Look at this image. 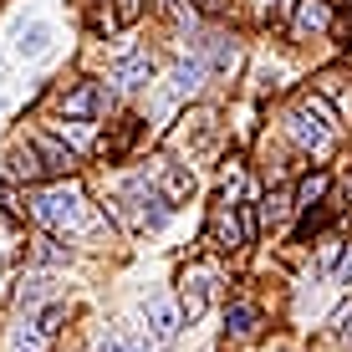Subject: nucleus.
Returning a JSON list of instances; mask_svg holds the SVG:
<instances>
[{"mask_svg":"<svg viewBox=\"0 0 352 352\" xmlns=\"http://www.w3.org/2000/svg\"><path fill=\"white\" fill-rule=\"evenodd\" d=\"M286 138L296 143L307 159H327V153L337 148V138H342V107L307 87L286 107Z\"/></svg>","mask_w":352,"mask_h":352,"instance_id":"nucleus-1","label":"nucleus"},{"mask_svg":"<svg viewBox=\"0 0 352 352\" xmlns=\"http://www.w3.org/2000/svg\"><path fill=\"white\" fill-rule=\"evenodd\" d=\"M92 204H97V199L82 194L77 179H56V184L26 189V214H31V225H36V230H56V235H67V240H77L82 230H87Z\"/></svg>","mask_w":352,"mask_h":352,"instance_id":"nucleus-2","label":"nucleus"},{"mask_svg":"<svg viewBox=\"0 0 352 352\" xmlns=\"http://www.w3.org/2000/svg\"><path fill=\"white\" fill-rule=\"evenodd\" d=\"M118 204H123V235H159L179 214V204L159 189L153 174H133L128 184L118 189Z\"/></svg>","mask_w":352,"mask_h":352,"instance_id":"nucleus-3","label":"nucleus"},{"mask_svg":"<svg viewBox=\"0 0 352 352\" xmlns=\"http://www.w3.org/2000/svg\"><path fill=\"white\" fill-rule=\"evenodd\" d=\"M118 92L107 77H97V82H67V92L56 97V107H52V123H97L102 113H118Z\"/></svg>","mask_w":352,"mask_h":352,"instance_id":"nucleus-4","label":"nucleus"},{"mask_svg":"<svg viewBox=\"0 0 352 352\" xmlns=\"http://www.w3.org/2000/svg\"><path fill=\"white\" fill-rule=\"evenodd\" d=\"M138 317H143V332L159 337V342L174 347L179 332H184V307H179V291H148V296L138 301Z\"/></svg>","mask_w":352,"mask_h":352,"instance_id":"nucleus-5","label":"nucleus"},{"mask_svg":"<svg viewBox=\"0 0 352 352\" xmlns=\"http://www.w3.org/2000/svg\"><path fill=\"white\" fill-rule=\"evenodd\" d=\"M26 138L36 143V153H41V168H46V184H56V179H77L82 174V153L72 148L56 128H31Z\"/></svg>","mask_w":352,"mask_h":352,"instance_id":"nucleus-6","label":"nucleus"},{"mask_svg":"<svg viewBox=\"0 0 352 352\" xmlns=\"http://www.w3.org/2000/svg\"><path fill=\"white\" fill-rule=\"evenodd\" d=\"M0 174H10L21 189H41L46 184V168H41V153H36L31 138H10L0 148Z\"/></svg>","mask_w":352,"mask_h":352,"instance_id":"nucleus-7","label":"nucleus"},{"mask_svg":"<svg viewBox=\"0 0 352 352\" xmlns=\"http://www.w3.org/2000/svg\"><path fill=\"white\" fill-rule=\"evenodd\" d=\"M102 77L113 82L118 92H143L153 77H159V62H153V52L133 46V52H123L118 62H107V72H102Z\"/></svg>","mask_w":352,"mask_h":352,"instance_id":"nucleus-8","label":"nucleus"},{"mask_svg":"<svg viewBox=\"0 0 352 352\" xmlns=\"http://www.w3.org/2000/svg\"><path fill=\"white\" fill-rule=\"evenodd\" d=\"M56 296V271H46V265H21L16 271V286H10V307L16 311H31L46 307V301Z\"/></svg>","mask_w":352,"mask_h":352,"instance_id":"nucleus-9","label":"nucleus"},{"mask_svg":"<svg viewBox=\"0 0 352 352\" xmlns=\"http://www.w3.org/2000/svg\"><path fill=\"white\" fill-rule=\"evenodd\" d=\"M214 291H220V276L214 271H204V265H194V271L179 276V307H184V322L194 327L210 311V301H214Z\"/></svg>","mask_w":352,"mask_h":352,"instance_id":"nucleus-10","label":"nucleus"},{"mask_svg":"<svg viewBox=\"0 0 352 352\" xmlns=\"http://www.w3.org/2000/svg\"><path fill=\"white\" fill-rule=\"evenodd\" d=\"M77 261V245H72L67 235H56V230H36L26 235V265H46V271H62V265Z\"/></svg>","mask_w":352,"mask_h":352,"instance_id":"nucleus-11","label":"nucleus"},{"mask_svg":"<svg viewBox=\"0 0 352 352\" xmlns=\"http://www.w3.org/2000/svg\"><path fill=\"white\" fill-rule=\"evenodd\" d=\"M138 138H143V118H138V113H118V118H113V133H102V138L92 143V153H97L102 164H123Z\"/></svg>","mask_w":352,"mask_h":352,"instance_id":"nucleus-12","label":"nucleus"},{"mask_svg":"<svg viewBox=\"0 0 352 352\" xmlns=\"http://www.w3.org/2000/svg\"><path fill=\"white\" fill-rule=\"evenodd\" d=\"M261 327H265V307H261L256 296H230L225 301V347L261 337Z\"/></svg>","mask_w":352,"mask_h":352,"instance_id":"nucleus-13","label":"nucleus"},{"mask_svg":"<svg viewBox=\"0 0 352 352\" xmlns=\"http://www.w3.org/2000/svg\"><path fill=\"white\" fill-rule=\"evenodd\" d=\"M332 21H337V6H332V0H296V6H291V36H296V41L332 31Z\"/></svg>","mask_w":352,"mask_h":352,"instance_id":"nucleus-14","label":"nucleus"},{"mask_svg":"<svg viewBox=\"0 0 352 352\" xmlns=\"http://www.w3.org/2000/svg\"><path fill=\"white\" fill-rule=\"evenodd\" d=\"M332 189H337L332 168H307V174L291 184V204H296V214H307V210H317V204L332 199Z\"/></svg>","mask_w":352,"mask_h":352,"instance_id":"nucleus-15","label":"nucleus"},{"mask_svg":"<svg viewBox=\"0 0 352 352\" xmlns=\"http://www.w3.org/2000/svg\"><path fill=\"white\" fill-rule=\"evenodd\" d=\"M204 82H210V67L199 62V56H179L174 62V72H168V92L179 97V102H189V97H199L204 92Z\"/></svg>","mask_w":352,"mask_h":352,"instance_id":"nucleus-16","label":"nucleus"},{"mask_svg":"<svg viewBox=\"0 0 352 352\" xmlns=\"http://www.w3.org/2000/svg\"><path fill=\"white\" fill-rule=\"evenodd\" d=\"M347 245H352V240H347V235H337V230H327V235H317V240H311V276L332 281V271L342 265Z\"/></svg>","mask_w":352,"mask_h":352,"instance_id":"nucleus-17","label":"nucleus"},{"mask_svg":"<svg viewBox=\"0 0 352 352\" xmlns=\"http://www.w3.org/2000/svg\"><path fill=\"white\" fill-rule=\"evenodd\" d=\"M52 21H41V16H36V21H21V26H16V41H10V52H16V56H26V62H31V56H46V52H52Z\"/></svg>","mask_w":352,"mask_h":352,"instance_id":"nucleus-18","label":"nucleus"},{"mask_svg":"<svg viewBox=\"0 0 352 352\" xmlns=\"http://www.w3.org/2000/svg\"><path fill=\"white\" fill-rule=\"evenodd\" d=\"M210 26H245L250 21V0H189Z\"/></svg>","mask_w":352,"mask_h":352,"instance_id":"nucleus-19","label":"nucleus"},{"mask_svg":"<svg viewBox=\"0 0 352 352\" xmlns=\"http://www.w3.org/2000/svg\"><path fill=\"white\" fill-rule=\"evenodd\" d=\"M286 220H296V204H291L286 184H271L261 194V230H281Z\"/></svg>","mask_w":352,"mask_h":352,"instance_id":"nucleus-20","label":"nucleus"},{"mask_svg":"<svg viewBox=\"0 0 352 352\" xmlns=\"http://www.w3.org/2000/svg\"><path fill=\"white\" fill-rule=\"evenodd\" d=\"M159 189L179 204V210H184V204L194 199V189H199V179H194L189 164H164V168H159Z\"/></svg>","mask_w":352,"mask_h":352,"instance_id":"nucleus-21","label":"nucleus"},{"mask_svg":"<svg viewBox=\"0 0 352 352\" xmlns=\"http://www.w3.org/2000/svg\"><path fill=\"white\" fill-rule=\"evenodd\" d=\"M6 347H10V352H52L56 342L41 332V327H36V317H26V311H21V322L6 332Z\"/></svg>","mask_w":352,"mask_h":352,"instance_id":"nucleus-22","label":"nucleus"},{"mask_svg":"<svg viewBox=\"0 0 352 352\" xmlns=\"http://www.w3.org/2000/svg\"><path fill=\"white\" fill-rule=\"evenodd\" d=\"M311 92H322L327 102L342 107V97L352 92V72H347V67H322L317 77H311Z\"/></svg>","mask_w":352,"mask_h":352,"instance_id":"nucleus-23","label":"nucleus"},{"mask_svg":"<svg viewBox=\"0 0 352 352\" xmlns=\"http://www.w3.org/2000/svg\"><path fill=\"white\" fill-rule=\"evenodd\" d=\"M31 317H36V327H41V332L52 337V342H62V332H67V322H72V307H67L62 296H52L46 307H36Z\"/></svg>","mask_w":352,"mask_h":352,"instance_id":"nucleus-24","label":"nucleus"},{"mask_svg":"<svg viewBox=\"0 0 352 352\" xmlns=\"http://www.w3.org/2000/svg\"><path fill=\"white\" fill-rule=\"evenodd\" d=\"M128 332H133V327H123V322L102 327V332H97V342H92V352H128Z\"/></svg>","mask_w":352,"mask_h":352,"instance_id":"nucleus-25","label":"nucleus"},{"mask_svg":"<svg viewBox=\"0 0 352 352\" xmlns=\"http://www.w3.org/2000/svg\"><path fill=\"white\" fill-rule=\"evenodd\" d=\"M0 210H10V214H21L26 220V199H21V184L10 174H0Z\"/></svg>","mask_w":352,"mask_h":352,"instance_id":"nucleus-26","label":"nucleus"},{"mask_svg":"<svg viewBox=\"0 0 352 352\" xmlns=\"http://www.w3.org/2000/svg\"><path fill=\"white\" fill-rule=\"evenodd\" d=\"M128 352H168V342H159V337H148L143 327H133V332H128Z\"/></svg>","mask_w":352,"mask_h":352,"instance_id":"nucleus-27","label":"nucleus"},{"mask_svg":"<svg viewBox=\"0 0 352 352\" xmlns=\"http://www.w3.org/2000/svg\"><path fill=\"white\" fill-rule=\"evenodd\" d=\"M332 286H342V291H352V245H347V256H342V265L332 271Z\"/></svg>","mask_w":352,"mask_h":352,"instance_id":"nucleus-28","label":"nucleus"},{"mask_svg":"<svg viewBox=\"0 0 352 352\" xmlns=\"http://www.w3.org/2000/svg\"><path fill=\"white\" fill-rule=\"evenodd\" d=\"M52 352H77V347H52Z\"/></svg>","mask_w":352,"mask_h":352,"instance_id":"nucleus-29","label":"nucleus"},{"mask_svg":"<svg viewBox=\"0 0 352 352\" xmlns=\"http://www.w3.org/2000/svg\"><path fill=\"white\" fill-rule=\"evenodd\" d=\"M0 107H6V92H0Z\"/></svg>","mask_w":352,"mask_h":352,"instance_id":"nucleus-30","label":"nucleus"},{"mask_svg":"<svg viewBox=\"0 0 352 352\" xmlns=\"http://www.w3.org/2000/svg\"><path fill=\"white\" fill-rule=\"evenodd\" d=\"M159 6H174V0H159Z\"/></svg>","mask_w":352,"mask_h":352,"instance_id":"nucleus-31","label":"nucleus"},{"mask_svg":"<svg viewBox=\"0 0 352 352\" xmlns=\"http://www.w3.org/2000/svg\"><path fill=\"white\" fill-rule=\"evenodd\" d=\"M82 6H87V0H82Z\"/></svg>","mask_w":352,"mask_h":352,"instance_id":"nucleus-32","label":"nucleus"}]
</instances>
